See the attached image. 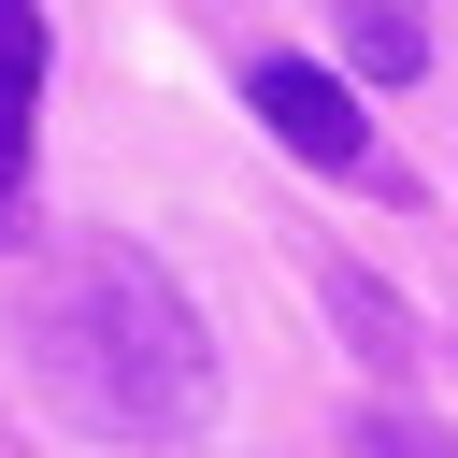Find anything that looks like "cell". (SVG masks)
Here are the masks:
<instances>
[{"instance_id": "cell-1", "label": "cell", "mask_w": 458, "mask_h": 458, "mask_svg": "<svg viewBox=\"0 0 458 458\" xmlns=\"http://www.w3.org/2000/svg\"><path fill=\"white\" fill-rule=\"evenodd\" d=\"M29 372L100 444H186L215 415V329H200V301L172 286L157 243H114V229H86L29 286Z\"/></svg>"}, {"instance_id": "cell-2", "label": "cell", "mask_w": 458, "mask_h": 458, "mask_svg": "<svg viewBox=\"0 0 458 458\" xmlns=\"http://www.w3.org/2000/svg\"><path fill=\"white\" fill-rule=\"evenodd\" d=\"M243 100H258V129H272L301 172H372L358 72H329V57H258V72H243Z\"/></svg>"}, {"instance_id": "cell-3", "label": "cell", "mask_w": 458, "mask_h": 458, "mask_svg": "<svg viewBox=\"0 0 458 458\" xmlns=\"http://www.w3.org/2000/svg\"><path fill=\"white\" fill-rule=\"evenodd\" d=\"M29 114H43V0H0V229L29 200Z\"/></svg>"}, {"instance_id": "cell-4", "label": "cell", "mask_w": 458, "mask_h": 458, "mask_svg": "<svg viewBox=\"0 0 458 458\" xmlns=\"http://www.w3.org/2000/svg\"><path fill=\"white\" fill-rule=\"evenodd\" d=\"M329 29H344V72H358V86H415V72H429L415 0H329Z\"/></svg>"}, {"instance_id": "cell-5", "label": "cell", "mask_w": 458, "mask_h": 458, "mask_svg": "<svg viewBox=\"0 0 458 458\" xmlns=\"http://www.w3.org/2000/svg\"><path fill=\"white\" fill-rule=\"evenodd\" d=\"M315 286H329V315L358 329V358H372V372H401V358H415V315H401V301H386V286H372L358 258H329Z\"/></svg>"}, {"instance_id": "cell-6", "label": "cell", "mask_w": 458, "mask_h": 458, "mask_svg": "<svg viewBox=\"0 0 458 458\" xmlns=\"http://www.w3.org/2000/svg\"><path fill=\"white\" fill-rule=\"evenodd\" d=\"M344 458H458V444H444V429H429L415 401H372V415L344 429Z\"/></svg>"}]
</instances>
